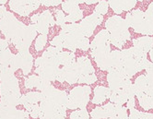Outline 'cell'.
<instances>
[{"mask_svg": "<svg viewBox=\"0 0 153 119\" xmlns=\"http://www.w3.org/2000/svg\"><path fill=\"white\" fill-rule=\"evenodd\" d=\"M68 94L51 85L42 91L40 102V119H65L67 117Z\"/></svg>", "mask_w": 153, "mask_h": 119, "instance_id": "cell-1", "label": "cell"}, {"mask_svg": "<svg viewBox=\"0 0 153 119\" xmlns=\"http://www.w3.org/2000/svg\"><path fill=\"white\" fill-rule=\"evenodd\" d=\"M63 51L56 47L49 46L41 57H38L35 62V73L40 78L49 82L56 81V76L60 68L59 55Z\"/></svg>", "mask_w": 153, "mask_h": 119, "instance_id": "cell-2", "label": "cell"}, {"mask_svg": "<svg viewBox=\"0 0 153 119\" xmlns=\"http://www.w3.org/2000/svg\"><path fill=\"white\" fill-rule=\"evenodd\" d=\"M0 97L1 102L6 105L14 106L19 104L21 93L19 80L15 77L14 71L10 68H3L0 74Z\"/></svg>", "mask_w": 153, "mask_h": 119, "instance_id": "cell-3", "label": "cell"}, {"mask_svg": "<svg viewBox=\"0 0 153 119\" xmlns=\"http://www.w3.org/2000/svg\"><path fill=\"white\" fill-rule=\"evenodd\" d=\"M58 35L61 39L62 47L68 49L73 53L76 49L88 51L91 47L89 38L84 36L79 24H65L62 27Z\"/></svg>", "mask_w": 153, "mask_h": 119, "instance_id": "cell-4", "label": "cell"}, {"mask_svg": "<svg viewBox=\"0 0 153 119\" xmlns=\"http://www.w3.org/2000/svg\"><path fill=\"white\" fill-rule=\"evenodd\" d=\"M110 34L106 30H100L91 44V55L98 68L102 70H108L109 57L111 55Z\"/></svg>", "mask_w": 153, "mask_h": 119, "instance_id": "cell-5", "label": "cell"}, {"mask_svg": "<svg viewBox=\"0 0 153 119\" xmlns=\"http://www.w3.org/2000/svg\"><path fill=\"white\" fill-rule=\"evenodd\" d=\"M26 25L19 20L11 12H7L4 18L0 19V31L4 34L6 40L12 44L19 51L22 46V37Z\"/></svg>", "mask_w": 153, "mask_h": 119, "instance_id": "cell-6", "label": "cell"}, {"mask_svg": "<svg viewBox=\"0 0 153 119\" xmlns=\"http://www.w3.org/2000/svg\"><path fill=\"white\" fill-rule=\"evenodd\" d=\"M121 58L122 68L130 79L135 74L143 69H147L151 64V62L147 58V54L141 52L134 46L122 50Z\"/></svg>", "mask_w": 153, "mask_h": 119, "instance_id": "cell-7", "label": "cell"}, {"mask_svg": "<svg viewBox=\"0 0 153 119\" xmlns=\"http://www.w3.org/2000/svg\"><path fill=\"white\" fill-rule=\"evenodd\" d=\"M106 30L110 34L111 44L117 48H122L130 39V32L125 19L117 15L109 18L105 22Z\"/></svg>", "mask_w": 153, "mask_h": 119, "instance_id": "cell-8", "label": "cell"}, {"mask_svg": "<svg viewBox=\"0 0 153 119\" xmlns=\"http://www.w3.org/2000/svg\"><path fill=\"white\" fill-rule=\"evenodd\" d=\"M126 22L137 33H142L146 36L153 35V18L140 9H134L126 16Z\"/></svg>", "mask_w": 153, "mask_h": 119, "instance_id": "cell-9", "label": "cell"}, {"mask_svg": "<svg viewBox=\"0 0 153 119\" xmlns=\"http://www.w3.org/2000/svg\"><path fill=\"white\" fill-rule=\"evenodd\" d=\"M91 93V89L89 85H79L72 89L68 94V109L78 110L86 108L90 102Z\"/></svg>", "mask_w": 153, "mask_h": 119, "instance_id": "cell-10", "label": "cell"}, {"mask_svg": "<svg viewBox=\"0 0 153 119\" xmlns=\"http://www.w3.org/2000/svg\"><path fill=\"white\" fill-rule=\"evenodd\" d=\"M76 64L79 67V83L90 85L97 81L95 69L88 57L84 56L78 57Z\"/></svg>", "mask_w": 153, "mask_h": 119, "instance_id": "cell-11", "label": "cell"}, {"mask_svg": "<svg viewBox=\"0 0 153 119\" xmlns=\"http://www.w3.org/2000/svg\"><path fill=\"white\" fill-rule=\"evenodd\" d=\"M33 66V57L29 51H21L17 55H13L9 68L12 71L21 69L24 76L29 75Z\"/></svg>", "mask_w": 153, "mask_h": 119, "instance_id": "cell-12", "label": "cell"}, {"mask_svg": "<svg viewBox=\"0 0 153 119\" xmlns=\"http://www.w3.org/2000/svg\"><path fill=\"white\" fill-rule=\"evenodd\" d=\"M107 82L109 85V89L111 91L122 89L125 86L132 83L130 78L126 75V73L122 68H112L108 70Z\"/></svg>", "mask_w": 153, "mask_h": 119, "instance_id": "cell-13", "label": "cell"}, {"mask_svg": "<svg viewBox=\"0 0 153 119\" xmlns=\"http://www.w3.org/2000/svg\"><path fill=\"white\" fill-rule=\"evenodd\" d=\"M30 20L36 28L37 32H40L42 35H47L49 28L56 24V20L53 19V16L49 10H45L42 13L33 15L30 18Z\"/></svg>", "mask_w": 153, "mask_h": 119, "instance_id": "cell-14", "label": "cell"}, {"mask_svg": "<svg viewBox=\"0 0 153 119\" xmlns=\"http://www.w3.org/2000/svg\"><path fill=\"white\" fill-rule=\"evenodd\" d=\"M102 21L103 16L93 12L91 15L82 19L79 24L83 31L84 36L86 38H90L93 34V31L95 30L96 27L101 25Z\"/></svg>", "mask_w": 153, "mask_h": 119, "instance_id": "cell-15", "label": "cell"}, {"mask_svg": "<svg viewBox=\"0 0 153 119\" xmlns=\"http://www.w3.org/2000/svg\"><path fill=\"white\" fill-rule=\"evenodd\" d=\"M135 88H134V84L131 83L126 86H125L124 88L112 91H111V96H110V101L112 103L118 104V105H123L127 103V101L135 97Z\"/></svg>", "mask_w": 153, "mask_h": 119, "instance_id": "cell-16", "label": "cell"}, {"mask_svg": "<svg viewBox=\"0 0 153 119\" xmlns=\"http://www.w3.org/2000/svg\"><path fill=\"white\" fill-rule=\"evenodd\" d=\"M10 9L12 11L16 12L18 15L27 17L32 11L36 10L40 5V1H16V0H11L8 3Z\"/></svg>", "mask_w": 153, "mask_h": 119, "instance_id": "cell-17", "label": "cell"}, {"mask_svg": "<svg viewBox=\"0 0 153 119\" xmlns=\"http://www.w3.org/2000/svg\"><path fill=\"white\" fill-rule=\"evenodd\" d=\"M62 8L64 12L68 13V16H65L67 22L76 23V21L83 19V11L76 1H73V0L63 1Z\"/></svg>", "mask_w": 153, "mask_h": 119, "instance_id": "cell-18", "label": "cell"}, {"mask_svg": "<svg viewBox=\"0 0 153 119\" xmlns=\"http://www.w3.org/2000/svg\"><path fill=\"white\" fill-rule=\"evenodd\" d=\"M123 105H118L112 103H108L102 106H97L91 111V119H108L114 116L121 110Z\"/></svg>", "mask_w": 153, "mask_h": 119, "instance_id": "cell-19", "label": "cell"}, {"mask_svg": "<svg viewBox=\"0 0 153 119\" xmlns=\"http://www.w3.org/2000/svg\"><path fill=\"white\" fill-rule=\"evenodd\" d=\"M29 117L27 111L19 110L14 106L0 103V119H29Z\"/></svg>", "mask_w": 153, "mask_h": 119, "instance_id": "cell-20", "label": "cell"}, {"mask_svg": "<svg viewBox=\"0 0 153 119\" xmlns=\"http://www.w3.org/2000/svg\"><path fill=\"white\" fill-rule=\"evenodd\" d=\"M24 85H25L26 89L31 90V89L35 88L37 91H41V92H42L45 89H47L48 87H50L52 84H51V82L40 78L39 76L31 75V76H29L28 78L25 79Z\"/></svg>", "mask_w": 153, "mask_h": 119, "instance_id": "cell-21", "label": "cell"}, {"mask_svg": "<svg viewBox=\"0 0 153 119\" xmlns=\"http://www.w3.org/2000/svg\"><path fill=\"white\" fill-rule=\"evenodd\" d=\"M62 68L65 72V82L69 84L79 83V67L78 64H76V60L63 67Z\"/></svg>", "mask_w": 153, "mask_h": 119, "instance_id": "cell-22", "label": "cell"}, {"mask_svg": "<svg viewBox=\"0 0 153 119\" xmlns=\"http://www.w3.org/2000/svg\"><path fill=\"white\" fill-rule=\"evenodd\" d=\"M108 3L116 14H122L123 11H129V10L133 9L137 5V1H135V0H131V1H116V0L114 1V0H110V1H108Z\"/></svg>", "mask_w": 153, "mask_h": 119, "instance_id": "cell-23", "label": "cell"}, {"mask_svg": "<svg viewBox=\"0 0 153 119\" xmlns=\"http://www.w3.org/2000/svg\"><path fill=\"white\" fill-rule=\"evenodd\" d=\"M37 36V30L33 24H30L26 27L24 34L22 37V46H21V51H29V48L33 41Z\"/></svg>", "mask_w": 153, "mask_h": 119, "instance_id": "cell-24", "label": "cell"}, {"mask_svg": "<svg viewBox=\"0 0 153 119\" xmlns=\"http://www.w3.org/2000/svg\"><path fill=\"white\" fill-rule=\"evenodd\" d=\"M111 90L104 86H97L94 89V95L91 103L94 104H102L111 96Z\"/></svg>", "mask_w": 153, "mask_h": 119, "instance_id": "cell-25", "label": "cell"}, {"mask_svg": "<svg viewBox=\"0 0 153 119\" xmlns=\"http://www.w3.org/2000/svg\"><path fill=\"white\" fill-rule=\"evenodd\" d=\"M152 44H153V38H151L150 36H143L133 40L134 47L145 54L150 51Z\"/></svg>", "mask_w": 153, "mask_h": 119, "instance_id": "cell-26", "label": "cell"}, {"mask_svg": "<svg viewBox=\"0 0 153 119\" xmlns=\"http://www.w3.org/2000/svg\"><path fill=\"white\" fill-rule=\"evenodd\" d=\"M42 100V92L38 91H30L26 94L21 95V98L19 101V104L27 106L31 104L39 103Z\"/></svg>", "mask_w": 153, "mask_h": 119, "instance_id": "cell-27", "label": "cell"}, {"mask_svg": "<svg viewBox=\"0 0 153 119\" xmlns=\"http://www.w3.org/2000/svg\"><path fill=\"white\" fill-rule=\"evenodd\" d=\"M122 68L121 51H118V50L112 51L111 55H110V57H109V68H108V70H110L112 68Z\"/></svg>", "mask_w": 153, "mask_h": 119, "instance_id": "cell-28", "label": "cell"}, {"mask_svg": "<svg viewBox=\"0 0 153 119\" xmlns=\"http://www.w3.org/2000/svg\"><path fill=\"white\" fill-rule=\"evenodd\" d=\"M147 85H148V81H147V78L145 74L138 76L136 79L135 83H134V88H135V94L137 97L144 93Z\"/></svg>", "mask_w": 153, "mask_h": 119, "instance_id": "cell-29", "label": "cell"}, {"mask_svg": "<svg viewBox=\"0 0 153 119\" xmlns=\"http://www.w3.org/2000/svg\"><path fill=\"white\" fill-rule=\"evenodd\" d=\"M12 57L13 54L8 48L0 52V65L2 66V68H9Z\"/></svg>", "mask_w": 153, "mask_h": 119, "instance_id": "cell-30", "label": "cell"}, {"mask_svg": "<svg viewBox=\"0 0 153 119\" xmlns=\"http://www.w3.org/2000/svg\"><path fill=\"white\" fill-rule=\"evenodd\" d=\"M59 60L61 66L65 67L76 61V55L73 52H61L59 55Z\"/></svg>", "mask_w": 153, "mask_h": 119, "instance_id": "cell-31", "label": "cell"}, {"mask_svg": "<svg viewBox=\"0 0 153 119\" xmlns=\"http://www.w3.org/2000/svg\"><path fill=\"white\" fill-rule=\"evenodd\" d=\"M137 99L139 102V105L143 108L145 111H149L150 109H153V104L151 102V96L146 95V94H141L137 96Z\"/></svg>", "mask_w": 153, "mask_h": 119, "instance_id": "cell-32", "label": "cell"}, {"mask_svg": "<svg viewBox=\"0 0 153 119\" xmlns=\"http://www.w3.org/2000/svg\"><path fill=\"white\" fill-rule=\"evenodd\" d=\"M70 119H90V114L87 110V108L78 109L72 112L69 115Z\"/></svg>", "mask_w": 153, "mask_h": 119, "instance_id": "cell-33", "label": "cell"}, {"mask_svg": "<svg viewBox=\"0 0 153 119\" xmlns=\"http://www.w3.org/2000/svg\"><path fill=\"white\" fill-rule=\"evenodd\" d=\"M26 111L29 113V115L32 117V118H39V114H40V106L39 103L36 104H31V105H27L24 106Z\"/></svg>", "mask_w": 153, "mask_h": 119, "instance_id": "cell-34", "label": "cell"}, {"mask_svg": "<svg viewBox=\"0 0 153 119\" xmlns=\"http://www.w3.org/2000/svg\"><path fill=\"white\" fill-rule=\"evenodd\" d=\"M108 7H109L108 1H99V4L94 8V12L103 16L108 12Z\"/></svg>", "mask_w": 153, "mask_h": 119, "instance_id": "cell-35", "label": "cell"}, {"mask_svg": "<svg viewBox=\"0 0 153 119\" xmlns=\"http://www.w3.org/2000/svg\"><path fill=\"white\" fill-rule=\"evenodd\" d=\"M46 42H47V35L40 34L36 38V41H35V50L37 52L42 51L43 48H45Z\"/></svg>", "mask_w": 153, "mask_h": 119, "instance_id": "cell-36", "label": "cell"}, {"mask_svg": "<svg viewBox=\"0 0 153 119\" xmlns=\"http://www.w3.org/2000/svg\"><path fill=\"white\" fill-rule=\"evenodd\" d=\"M65 22H67V19H65V12L62 9H57L56 12V25L63 27L65 25Z\"/></svg>", "mask_w": 153, "mask_h": 119, "instance_id": "cell-37", "label": "cell"}, {"mask_svg": "<svg viewBox=\"0 0 153 119\" xmlns=\"http://www.w3.org/2000/svg\"><path fill=\"white\" fill-rule=\"evenodd\" d=\"M128 119H147L146 113L139 112L138 110L136 109V108H133V109L130 110Z\"/></svg>", "mask_w": 153, "mask_h": 119, "instance_id": "cell-38", "label": "cell"}, {"mask_svg": "<svg viewBox=\"0 0 153 119\" xmlns=\"http://www.w3.org/2000/svg\"><path fill=\"white\" fill-rule=\"evenodd\" d=\"M108 119H128V114H127V108L123 106L121 110L119 111L117 115H115L113 117H110Z\"/></svg>", "mask_w": 153, "mask_h": 119, "instance_id": "cell-39", "label": "cell"}, {"mask_svg": "<svg viewBox=\"0 0 153 119\" xmlns=\"http://www.w3.org/2000/svg\"><path fill=\"white\" fill-rule=\"evenodd\" d=\"M50 45L53 46V47H56L57 48L58 50L60 51H63V47H62V42H61V39L59 37V35L53 37V40L50 42Z\"/></svg>", "mask_w": 153, "mask_h": 119, "instance_id": "cell-40", "label": "cell"}, {"mask_svg": "<svg viewBox=\"0 0 153 119\" xmlns=\"http://www.w3.org/2000/svg\"><path fill=\"white\" fill-rule=\"evenodd\" d=\"M41 5L45 6V7H56L60 4H62L63 1L61 0H45V1H40Z\"/></svg>", "mask_w": 153, "mask_h": 119, "instance_id": "cell-41", "label": "cell"}, {"mask_svg": "<svg viewBox=\"0 0 153 119\" xmlns=\"http://www.w3.org/2000/svg\"><path fill=\"white\" fill-rule=\"evenodd\" d=\"M146 78L149 82L153 84V63L149 65V67L146 69Z\"/></svg>", "mask_w": 153, "mask_h": 119, "instance_id": "cell-42", "label": "cell"}, {"mask_svg": "<svg viewBox=\"0 0 153 119\" xmlns=\"http://www.w3.org/2000/svg\"><path fill=\"white\" fill-rule=\"evenodd\" d=\"M56 80L60 82V83H63L65 81V72L63 70V68H59V70L57 71V74L56 76Z\"/></svg>", "mask_w": 153, "mask_h": 119, "instance_id": "cell-43", "label": "cell"}, {"mask_svg": "<svg viewBox=\"0 0 153 119\" xmlns=\"http://www.w3.org/2000/svg\"><path fill=\"white\" fill-rule=\"evenodd\" d=\"M9 42L6 39H0V52L7 48Z\"/></svg>", "mask_w": 153, "mask_h": 119, "instance_id": "cell-44", "label": "cell"}, {"mask_svg": "<svg viewBox=\"0 0 153 119\" xmlns=\"http://www.w3.org/2000/svg\"><path fill=\"white\" fill-rule=\"evenodd\" d=\"M135 107V97H132V98H130L127 103H126V108L129 110L133 109V108Z\"/></svg>", "mask_w": 153, "mask_h": 119, "instance_id": "cell-45", "label": "cell"}, {"mask_svg": "<svg viewBox=\"0 0 153 119\" xmlns=\"http://www.w3.org/2000/svg\"><path fill=\"white\" fill-rule=\"evenodd\" d=\"M7 8L4 7V6H0V19H1L2 18L5 17V15L7 14Z\"/></svg>", "mask_w": 153, "mask_h": 119, "instance_id": "cell-46", "label": "cell"}, {"mask_svg": "<svg viewBox=\"0 0 153 119\" xmlns=\"http://www.w3.org/2000/svg\"><path fill=\"white\" fill-rule=\"evenodd\" d=\"M147 14H149V16H151L152 18H153V2L152 3H150V5L149 6V7H148V9L145 11Z\"/></svg>", "mask_w": 153, "mask_h": 119, "instance_id": "cell-47", "label": "cell"}, {"mask_svg": "<svg viewBox=\"0 0 153 119\" xmlns=\"http://www.w3.org/2000/svg\"><path fill=\"white\" fill-rule=\"evenodd\" d=\"M97 2H99L98 0H85V4L87 5H93L96 4Z\"/></svg>", "mask_w": 153, "mask_h": 119, "instance_id": "cell-48", "label": "cell"}, {"mask_svg": "<svg viewBox=\"0 0 153 119\" xmlns=\"http://www.w3.org/2000/svg\"><path fill=\"white\" fill-rule=\"evenodd\" d=\"M149 56H150V60H151V63H153V44H152L151 49H150V51H149Z\"/></svg>", "mask_w": 153, "mask_h": 119, "instance_id": "cell-49", "label": "cell"}, {"mask_svg": "<svg viewBox=\"0 0 153 119\" xmlns=\"http://www.w3.org/2000/svg\"><path fill=\"white\" fill-rule=\"evenodd\" d=\"M7 2V0H0V6H4Z\"/></svg>", "mask_w": 153, "mask_h": 119, "instance_id": "cell-50", "label": "cell"}, {"mask_svg": "<svg viewBox=\"0 0 153 119\" xmlns=\"http://www.w3.org/2000/svg\"><path fill=\"white\" fill-rule=\"evenodd\" d=\"M2 68H2V66H1V65H0V74H1V70H2Z\"/></svg>", "mask_w": 153, "mask_h": 119, "instance_id": "cell-51", "label": "cell"}, {"mask_svg": "<svg viewBox=\"0 0 153 119\" xmlns=\"http://www.w3.org/2000/svg\"><path fill=\"white\" fill-rule=\"evenodd\" d=\"M151 102H152V104H153V96H151Z\"/></svg>", "mask_w": 153, "mask_h": 119, "instance_id": "cell-52", "label": "cell"}, {"mask_svg": "<svg viewBox=\"0 0 153 119\" xmlns=\"http://www.w3.org/2000/svg\"><path fill=\"white\" fill-rule=\"evenodd\" d=\"M0 39H1V38H0Z\"/></svg>", "mask_w": 153, "mask_h": 119, "instance_id": "cell-53", "label": "cell"}]
</instances>
